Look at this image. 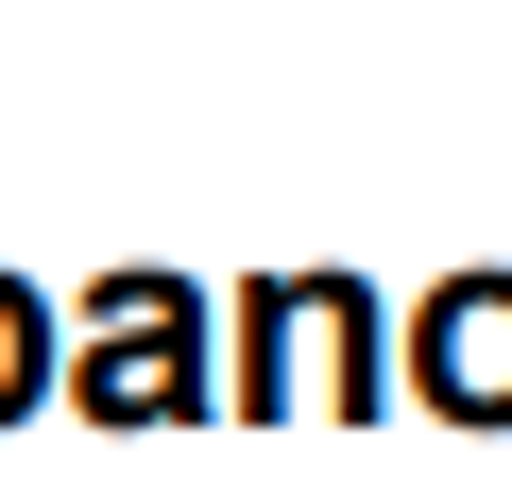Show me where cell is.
<instances>
[{
  "instance_id": "3957f363",
  "label": "cell",
  "mask_w": 512,
  "mask_h": 495,
  "mask_svg": "<svg viewBox=\"0 0 512 495\" xmlns=\"http://www.w3.org/2000/svg\"><path fill=\"white\" fill-rule=\"evenodd\" d=\"M291 359L359 393V376H376V308H359L342 274H291V291H256V325H239V376H256V410H274V376H291Z\"/></svg>"
},
{
  "instance_id": "7a4b0ae2",
  "label": "cell",
  "mask_w": 512,
  "mask_h": 495,
  "mask_svg": "<svg viewBox=\"0 0 512 495\" xmlns=\"http://www.w3.org/2000/svg\"><path fill=\"white\" fill-rule=\"evenodd\" d=\"M410 376H427V410H461V427H512V274H461V291H427V308H410Z\"/></svg>"
},
{
  "instance_id": "6da1fadb",
  "label": "cell",
  "mask_w": 512,
  "mask_h": 495,
  "mask_svg": "<svg viewBox=\"0 0 512 495\" xmlns=\"http://www.w3.org/2000/svg\"><path fill=\"white\" fill-rule=\"evenodd\" d=\"M188 359H205V308H188L171 274H103V291H86L69 393H86L103 427H171V410H188Z\"/></svg>"
},
{
  "instance_id": "277c9868",
  "label": "cell",
  "mask_w": 512,
  "mask_h": 495,
  "mask_svg": "<svg viewBox=\"0 0 512 495\" xmlns=\"http://www.w3.org/2000/svg\"><path fill=\"white\" fill-rule=\"evenodd\" d=\"M35 376H52V308L0 274V410H35Z\"/></svg>"
}]
</instances>
